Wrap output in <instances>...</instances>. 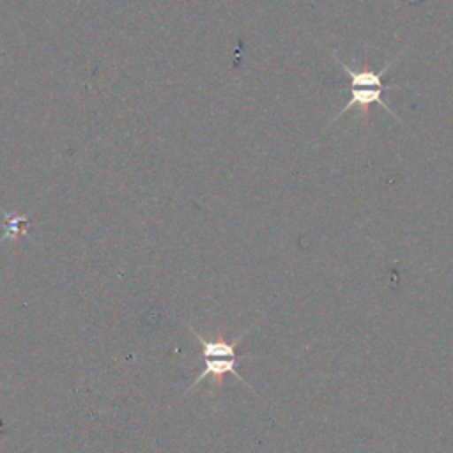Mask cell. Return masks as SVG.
I'll return each instance as SVG.
<instances>
[{
    "instance_id": "obj_2",
    "label": "cell",
    "mask_w": 453,
    "mask_h": 453,
    "mask_svg": "<svg viewBox=\"0 0 453 453\" xmlns=\"http://www.w3.org/2000/svg\"><path fill=\"white\" fill-rule=\"evenodd\" d=\"M241 357L234 356V357H203V368L200 372V375L195 379V382L188 388V391L191 388H195L196 384H200L205 377H214V379H221L225 373H232L234 377H237L242 384L248 386V382H244V379L241 377V373L235 370L239 365Z\"/></svg>"
},
{
    "instance_id": "obj_1",
    "label": "cell",
    "mask_w": 453,
    "mask_h": 453,
    "mask_svg": "<svg viewBox=\"0 0 453 453\" xmlns=\"http://www.w3.org/2000/svg\"><path fill=\"white\" fill-rule=\"evenodd\" d=\"M334 58H336V57H334ZM336 62H338V65H340L342 69H345L347 74L350 76V99H349V103L343 106V110H340L338 115H343L345 111H349V110L354 108V106L365 110L368 104H373V103H375V104L382 106L384 110H388L391 115L396 117V113L388 106V103H386L384 97H382V94H384L386 88H398V85H393V83L386 85V83L382 81V76H384V73L389 69L391 62H388V64H386L380 71H377V73H373V71H354L352 67H349L347 64H343L340 58H336Z\"/></svg>"
},
{
    "instance_id": "obj_3",
    "label": "cell",
    "mask_w": 453,
    "mask_h": 453,
    "mask_svg": "<svg viewBox=\"0 0 453 453\" xmlns=\"http://www.w3.org/2000/svg\"><path fill=\"white\" fill-rule=\"evenodd\" d=\"M193 334L198 338V343L202 347V357H234L237 356L235 354V349L237 345L241 343L242 336L246 333H241L234 342H226L223 338H216V340H209V338H203L200 333H196L195 329H191Z\"/></svg>"
}]
</instances>
